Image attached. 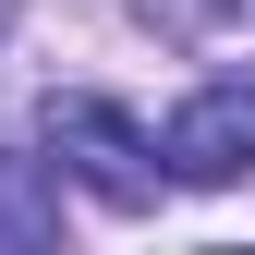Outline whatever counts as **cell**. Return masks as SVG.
Segmentation results:
<instances>
[{
  "label": "cell",
  "instance_id": "277c9868",
  "mask_svg": "<svg viewBox=\"0 0 255 255\" xmlns=\"http://www.w3.org/2000/svg\"><path fill=\"white\" fill-rule=\"evenodd\" d=\"M0 243H61V158L0 146Z\"/></svg>",
  "mask_w": 255,
  "mask_h": 255
},
{
  "label": "cell",
  "instance_id": "6da1fadb",
  "mask_svg": "<svg viewBox=\"0 0 255 255\" xmlns=\"http://www.w3.org/2000/svg\"><path fill=\"white\" fill-rule=\"evenodd\" d=\"M49 158H61L98 207H122V219L158 207V146L134 134V110H110V98H49Z\"/></svg>",
  "mask_w": 255,
  "mask_h": 255
},
{
  "label": "cell",
  "instance_id": "3957f363",
  "mask_svg": "<svg viewBox=\"0 0 255 255\" xmlns=\"http://www.w3.org/2000/svg\"><path fill=\"white\" fill-rule=\"evenodd\" d=\"M134 12L195 61H255V0H134Z\"/></svg>",
  "mask_w": 255,
  "mask_h": 255
},
{
  "label": "cell",
  "instance_id": "7a4b0ae2",
  "mask_svg": "<svg viewBox=\"0 0 255 255\" xmlns=\"http://www.w3.org/2000/svg\"><path fill=\"white\" fill-rule=\"evenodd\" d=\"M158 170L170 182H243L255 170V73L195 85V98L170 110V134H158Z\"/></svg>",
  "mask_w": 255,
  "mask_h": 255
}]
</instances>
